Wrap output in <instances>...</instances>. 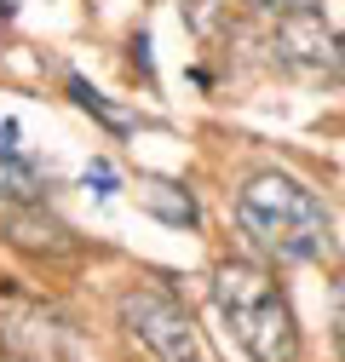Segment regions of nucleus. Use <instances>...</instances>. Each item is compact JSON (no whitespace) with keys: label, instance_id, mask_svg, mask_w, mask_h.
Segmentation results:
<instances>
[{"label":"nucleus","instance_id":"obj_5","mask_svg":"<svg viewBox=\"0 0 345 362\" xmlns=\"http://www.w3.org/2000/svg\"><path fill=\"white\" fill-rule=\"evenodd\" d=\"M0 196H6L12 207H35L47 202V173H40V161L23 150V156H0Z\"/></svg>","mask_w":345,"mask_h":362},{"label":"nucleus","instance_id":"obj_12","mask_svg":"<svg viewBox=\"0 0 345 362\" xmlns=\"http://www.w3.org/2000/svg\"><path fill=\"white\" fill-rule=\"evenodd\" d=\"M133 64L150 75V35H133Z\"/></svg>","mask_w":345,"mask_h":362},{"label":"nucleus","instance_id":"obj_11","mask_svg":"<svg viewBox=\"0 0 345 362\" xmlns=\"http://www.w3.org/2000/svg\"><path fill=\"white\" fill-rule=\"evenodd\" d=\"M0 156H23V132H18V121H0Z\"/></svg>","mask_w":345,"mask_h":362},{"label":"nucleus","instance_id":"obj_1","mask_svg":"<svg viewBox=\"0 0 345 362\" xmlns=\"http://www.w3.org/2000/svg\"><path fill=\"white\" fill-rule=\"evenodd\" d=\"M236 224L276 264H317L334 253L328 207L317 202V190H305L288 173H253L236 196Z\"/></svg>","mask_w":345,"mask_h":362},{"label":"nucleus","instance_id":"obj_3","mask_svg":"<svg viewBox=\"0 0 345 362\" xmlns=\"http://www.w3.org/2000/svg\"><path fill=\"white\" fill-rule=\"evenodd\" d=\"M115 310H121V328L133 334L156 362H207L190 310L172 293H161V288H127Z\"/></svg>","mask_w":345,"mask_h":362},{"label":"nucleus","instance_id":"obj_2","mask_svg":"<svg viewBox=\"0 0 345 362\" xmlns=\"http://www.w3.org/2000/svg\"><path fill=\"white\" fill-rule=\"evenodd\" d=\"M213 305L230 322L236 345L253 362H293L299 356V328L282 288L271 282V270H259L247 259H225L213 270Z\"/></svg>","mask_w":345,"mask_h":362},{"label":"nucleus","instance_id":"obj_10","mask_svg":"<svg viewBox=\"0 0 345 362\" xmlns=\"http://www.w3.org/2000/svg\"><path fill=\"white\" fill-rule=\"evenodd\" d=\"M334 345H339V362H345V270L334 276Z\"/></svg>","mask_w":345,"mask_h":362},{"label":"nucleus","instance_id":"obj_7","mask_svg":"<svg viewBox=\"0 0 345 362\" xmlns=\"http://www.w3.org/2000/svg\"><path fill=\"white\" fill-rule=\"evenodd\" d=\"M69 98H75V104H81L86 115H98V121H104L110 132H133V115H127V110H115V104H110V98L98 93V86H86L81 75H69Z\"/></svg>","mask_w":345,"mask_h":362},{"label":"nucleus","instance_id":"obj_6","mask_svg":"<svg viewBox=\"0 0 345 362\" xmlns=\"http://www.w3.org/2000/svg\"><path fill=\"white\" fill-rule=\"evenodd\" d=\"M144 207H150L156 218H167V224H196V218H201V213H196V196L179 190V185H161V178L144 190Z\"/></svg>","mask_w":345,"mask_h":362},{"label":"nucleus","instance_id":"obj_13","mask_svg":"<svg viewBox=\"0 0 345 362\" xmlns=\"http://www.w3.org/2000/svg\"><path fill=\"white\" fill-rule=\"evenodd\" d=\"M334 75L345 81V35H339V52H334Z\"/></svg>","mask_w":345,"mask_h":362},{"label":"nucleus","instance_id":"obj_8","mask_svg":"<svg viewBox=\"0 0 345 362\" xmlns=\"http://www.w3.org/2000/svg\"><path fill=\"white\" fill-rule=\"evenodd\" d=\"M81 185L93 190L98 202H110V196L121 190V178H115V167H110V161H86V173H81Z\"/></svg>","mask_w":345,"mask_h":362},{"label":"nucleus","instance_id":"obj_4","mask_svg":"<svg viewBox=\"0 0 345 362\" xmlns=\"http://www.w3.org/2000/svg\"><path fill=\"white\" fill-rule=\"evenodd\" d=\"M6 236H12L18 247H29V253H52V259L75 253L69 224H58V218H40V202H35V207H12V213H6Z\"/></svg>","mask_w":345,"mask_h":362},{"label":"nucleus","instance_id":"obj_14","mask_svg":"<svg viewBox=\"0 0 345 362\" xmlns=\"http://www.w3.org/2000/svg\"><path fill=\"white\" fill-rule=\"evenodd\" d=\"M18 12V0H0V18H12Z\"/></svg>","mask_w":345,"mask_h":362},{"label":"nucleus","instance_id":"obj_9","mask_svg":"<svg viewBox=\"0 0 345 362\" xmlns=\"http://www.w3.org/2000/svg\"><path fill=\"white\" fill-rule=\"evenodd\" d=\"M247 6L271 18H299V12H322V0H247Z\"/></svg>","mask_w":345,"mask_h":362}]
</instances>
